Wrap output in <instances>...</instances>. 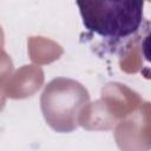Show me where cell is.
<instances>
[{"label":"cell","mask_w":151,"mask_h":151,"mask_svg":"<svg viewBox=\"0 0 151 151\" xmlns=\"http://www.w3.org/2000/svg\"><path fill=\"white\" fill-rule=\"evenodd\" d=\"M76 4L86 31L103 39L110 47L124 46L139 33L145 21L143 1L104 0Z\"/></svg>","instance_id":"6da1fadb"}]
</instances>
